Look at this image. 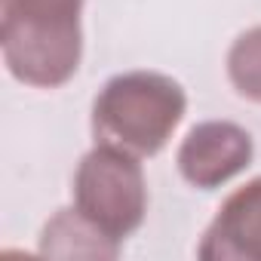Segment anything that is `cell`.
Wrapping results in <instances>:
<instances>
[{"instance_id": "cell-2", "label": "cell", "mask_w": 261, "mask_h": 261, "mask_svg": "<svg viewBox=\"0 0 261 261\" xmlns=\"http://www.w3.org/2000/svg\"><path fill=\"white\" fill-rule=\"evenodd\" d=\"M188 108L185 89L154 71H129L111 77L92 105V133L136 157H154L175 133Z\"/></svg>"}, {"instance_id": "cell-1", "label": "cell", "mask_w": 261, "mask_h": 261, "mask_svg": "<svg viewBox=\"0 0 261 261\" xmlns=\"http://www.w3.org/2000/svg\"><path fill=\"white\" fill-rule=\"evenodd\" d=\"M83 0H0V46L10 74L37 89L65 86L83 56Z\"/></svg>"}, {"instance_id": "cell-3", "label": "cell", "mask_w": 261, "mask_h": 261, "mask_svg": "<svg viewBox=\"0 0 261 261\" xmlns=\"http://www.w3.org/2000/svg\"><path fill=\"white\" fill-rule=\"evenodd\" d=\"M74 206L114 240L129 237L148 212V185L139 157L95 145L74 172Z\"/></svg>"}, {"instance_id": "cell-5", "label": "cell", "mask_w": 261, "mask_h": 261, "mask_svg": "<svg viewBox=\"0 0 261 261\" xmlns=\"http://www.w3.org/2000/svg\"><path fill=\"white\" fill-rule=\"evenodd\" d=\"M197 255L203 261H261V178H252L221 203Z\"/></svg>"}, {"instance_id": "cell-6", "label": "cell", "mask_w": 261, "mask_h": 261, "mask_svg": "<svg viewBox=\"0 0 261 261\" xmlns=\"http://www.w3.org/2000/svg\"><path fill=\"white\" fill-rule=\"evenodd\" d=\"M40 252L53 258H117L120 240L105 233L77 206L53 215L40 233Z\"/></svg>"}, {"instance_id": "cell-7", "label": "cell", "mask_w": 261, "mask_h": 261, "mask_svg": "<svg viewBox=\"0 0 261 261\" xmlns=\"http://www.w3.org/2000/svg\"><path fill=\"white\" fill-rule=\"evenodd\" d=\"M227 77L243 98L261 101V25L233 40L227 53Z\"/></svg>"}, {"instance_id": "cell-4", "label": "cell", "mask_w": 261, "mask_h": 261, "mask_svg": "<svg viewBox=\"0 0 261 261\" xmlns=\"http://www.w3.org/2000/svg\"><path fill=\"white\" fill-rule=\"evenodd\" d=\"M252 163V136L230 120L194 126L178 148V172L188 185L212 191Z\"/></svg>"}]
</instances>
